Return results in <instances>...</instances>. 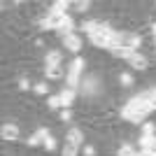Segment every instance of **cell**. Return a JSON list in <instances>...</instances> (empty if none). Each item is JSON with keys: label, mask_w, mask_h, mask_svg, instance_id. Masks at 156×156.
<instances>
[{"label": "cell", "mask_w": 156, "mask_h": 156, "mask_svg": "<svg viewBox=\"0 0 156 156\" xmlns=\"http://www.w3.org/2000/svg\"><path fill=\"white\" fill-rule=\"evenodd\" d=\"M117 154H119V156H140V154H137V149L133 147V144H121Z\"/></svg>", "instance_id": "obj_13"}, {"label": "cell", "mask_w": 156, "mask_h": 156, "mask_svg": "<svg viewBox=\"0 0 156 156\" xmlns=\"http://www.w3.org/2000/svg\"><path fill=\"white\" fill-rule=\"evenodd\" d=\"M33 91L37 93V96H47V91H49V84L40 82V84H35V86H33Z\"/></svg>", "instance_id": "obj_18"}, {"label": "cell", "mask_w": 156, "mask_h": 156, "mask_svg": "<svg viewBox=\"0 0 156 156\" xmlns=\"http://www.w3.org/2000/svg\"><path fill=\"white\" fill-rule=\"evenodd\" d=\"M61 61H63V54H61L58 49H51V51H47V56H44V65H61Z\"/></svg>", "instance_id": "obj_11"}, {"label": "cell", "mask_w": 156, "mask_h": 156, "mask_svg": "<svg viewBox=\"0 0 156 156\" xmlns=\"http://www.w3.org/2000/svg\"><path fill=\"white\" fill-rule=\"evenodd\" d=\"M68 7H70L68 0H56V2L51 5V12L54 14H68Z\"/></svg>", "instance_id": "obj_12"}, {"label": "cell", "mask_w": 156, "mask_h": 156, "mask_svg": "<svg viewBox=\"0 0 156 156\" xmlns=\"http://www.w3.org/2000/svg\"><path fill=\"white\" fill-rule=\"evenodd\" d=\"M79 147H75V144H70V142H65L63 144V151H61V156H77L79 154Z\"/></svg>", "instance_id": "obj_14"}, {"label": "cell", "mask_w": 156, "mask_h": 156, "mask_svg": "<svg viewBox=\"0 0 156 156\" xmlns=\"http://www.w3.org/2000/svg\"><path fill=\"white\" fill-rule=\"evenodd\" d=\"M142 44V35H137V33H124V47L130 49V51H137Z\"/></svg>", "instance_id": "obj_5"}, {"label": "cell", "mask_w": 156, "mask_h": 156, "mask_svg": "<svg viewBox=\"0 0 156 156\" xmlns=\"http://www.w3.org/2000/svg\"><path fill=\"white\" fill-rule=\"evenodd\" d=\"M58 96H61V100H63V107H70V105L75 103V98H77V91H75V89H70V86H65Z\"/></svg>", "instance_id": "obj_10"}, {"label": "cell", "mask_w": 156, "mask_h": 156, "mask_svg": "<svg viewBox=\"0 0 156 156\" xmlns=\"http://www.w3.org/2000/svg\"><path fill=\"white\" fill-rule=\"evenodd\" d=\"M75 7H77V12H89V7H91V2H89V0H84V2H75Z\"/></svg>", "instance_id": "obj_20"}, {"label": "cell", "mask_w": 156, "mask_h": 156, "mask_svg": "<svg viewBox=\"0 0 156 156\" xmlns=\"http://www.w3.org/2000/svg\"><path fill=\"white\" fill-rule=\"evenodd\" d=\"M70 119H72L70 107H63V110H61V121H70Z\"/></svg>", "instance_id": "obj_22"}, {"label": "cell", "mask_w": 156, "mask_h": 156, "mask_svg": "<svg viewBox=\"0 0 156 156\" xmlns=\"http://www.w3.org/2000/svg\"><path fill=\"white\" fill-rule=\"evenodd\" d=\"M142 137H156V126L154 124H144L142 126Z\"/></svg>", "instance_id": "obj_17"}, {"label": "cell", "mask_w": 156, "mask_h": 156, "mask_svg": "<svg viewBox=\"0 0 156 156\" xmlns=\"http://www.w3.org/2000/svg\"><path fill=\"white\" fill-rule=\"evenodd\" d=\"M65 140H68L70 144H75V147H79V149L84 147V133H82L79 128H70V130H68V137H65Z\"/></svg>", "instance_id": "obj_7"}, {"label": "cell", "mask_w": 156, "mask_h": 156, "mask_svg": "<svg viewBox=\"0 0 156 156\" xmlns=\"http://www.w3.org/2000/svg\"><path fill=\"white\" fill-rule=\"evenodd\" d=\"M47 105L51 110H58V107H63V100H61V96H49L47 98Z\"/></svg>", "instance_id": "obj_16"}, {"label": "cell", "mask_w": 156, "mask_h": 156, "mask_svg": "<svg viewBox=\"0 0 156 156\" xmlns=\"http://www.w3.org/2000/svg\"><path fill=\"white\" fill-rule=\"evenodd\" d=\"M112 33H114V30H112L107 23H103V28H100V30H96L93 35H89V40H91V44L98 47V49H110Z\"/></svg>", "instance_id": "obj_1"}, {"label": "cell", "mask_w": 156, "mask_h": 156, "mask_svg": "<svg viewBox=\"0 0 156 156\" xmlns=\"http://www.w3.org/2000/svg\"><path fill=\"white\" fill-rule=\"evenodd\" d=\"M42 147H44L47 151H54V149H56V140H54V137L49 135V137L44 140V144H42Z\"/></svg>", "instance_id": "obj_19"}, {"label": "cell", "mask_w": 156, "mask_h": 156, "mask_svg": "<svg viewBox=\"0 0 156 156\" xmlns=\"http://www.w3.org/2000/svg\"><path fill=\"white\" fill-rule=\"evenodd\" d=\"M28 89H30V82H28L26 77L19 79V91H28Z\"/></svg>", "instance_id": "obj_23"}, {"label": "cell", "mask_w": 156, "mask_h": 156, "mask_svg": "<svg viewBox=\"0 0 156 156\" xmlns=\"http://www.w3.org/2000/svg\"><path fill=\"white\" fill-rule=\"evenodd\" d=\"M44 75H47V79L56 82V79L63 77V65H44Z\"/></svg>", "instance_id": "obj_9"}, {"label": "cell", "mask_w": 156, "mask_h": 156, "mask_svg": "<svg viewBox=\"0 0 156 156\" xmlns=\"http://www.w3.org/2000/svg\"><path fill=\"white\" fill-rule=\"evenodd\" d=\"M82 154L84 156H96V147H93V144H84V147H82Z\"/></svg>", "instance_id": "obj_21"}, {"label": "cell", "mask_w": 156, "mask_h": 156, "mask_svg": "<svg viewBox=\"0 0 156 156\" xmlns=\"http://www.w3.org/2000/svg\"><path fill=\"white\" fill-rule=\"evenodd\" d=\"M151 33H154V37H156V21L151 23Z\"/></svg>", "instance_id": "obj_24"}, {"label": "cell", "mask_w": 156, "mask_h": 156, "mask_svg": "<svg viewBox=\"0 0 156 156\" xmlns=\"http://www.w3.org/2000/svg\"><path fill=\"white\" fill-rule=\"evenodd\" d=\"M119 84L124 86V89L133 86V75H130V72H121V75H119Z\"/></svg>", "instance_id": "obj_15"}, {"label": "cell", "mask_w": 156, "mask_h": 156, "mask_svg": "<svg viewBox=\"0 0 156 156\" xmlns=\"http://www.w3.org/2000/svg\"><path fill=\"white\" fill-rule=\"evenodd\" d=\"M0 135H2V140H5V142H14V140H19V128H16L14 124H2Z\"/></svg>", "instance_id": "obj_6"}, {"label": "cell", "mask_w": 156, "mask_h": 156, "mask_svg": "<svg viewBox=\"0 0 156 156\" xmlns=\"http://www.w3.org/2000/svg\"><path fill=\"white\" fill-rule=\"evenodd\" d=\"M63 47L68 49V51L77 54L79 49H82V37H79L77 33H70V35H65V37H63Z\"/></svg>", "instance_id": "obj_4"}, {"label": "cell", "mask_w": 156, "mask_h": 156, "mask_svg": "<svg viewBox=\"0 0 156 156\" xmlns=\"http://www.w3.org/2000/svg\"><path fill=\"white\" fill-rule=\"evenodd\" d=\"M84 65H86L84 58H75L70 63V70H68V86H70V89H77V86L82 84V82H79V75L84 70Z\"/></svg>", "instance_id": "obj_2"}, {"label": "cell", "mask_w": 156, "mask_h": 156, "mask_svg": "<svg viewBox=\"0 0 156 156\" xmlns=\"http://www.w3.org/2000/svg\"><path fill=\"white\" fill-rule=\"evenodd\" d=\"M126 63H128L130 68H133V70H147V65H149V63H147V58H144L142 54H137V51L133 54V56H130V58L126 61Z\"/></svg>", "instance_id": "obj_8"}, {"label": "cell", "mask_w": 156, "mask_h": 156, "mask_svg": "<svg viewBox=\"0 0 156 156\" xmlns=\"http://www.w3.org/2000/svg\"><path fill=\"white\" fill-rule=\"evenodd\" d=\"M63 16H65V14H54V12H49L44 19L40 21V30H58L61 23H63Z\"/></svg>", "instance_id": "obj_3"}]
</instances>
